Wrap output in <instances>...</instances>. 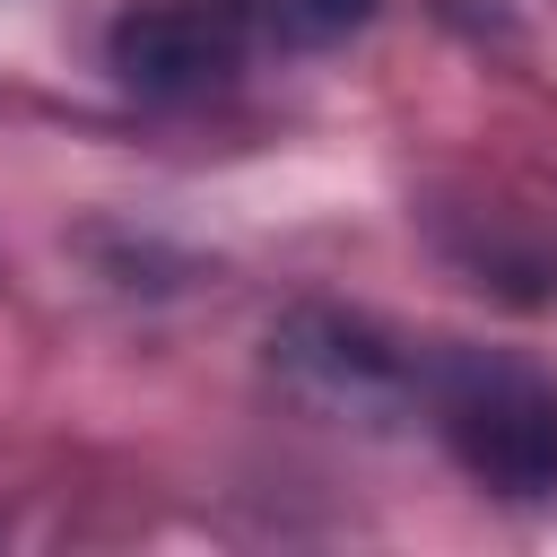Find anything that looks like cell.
Segmentation results:
<instances>
[{
	"instance_id": "obj_1",
	"label": "cell",
	"mask_w": 557,
	"mask_h": 557,
	"mask_svg": "<svg viewBox=\"0 0 557 557\" xmlns=\"http://www.w3.org/2000/svg\"><path fill=\"white\" fill-rule=\"evenodd\" d=\"M418 418L487 496H557V374L505 348H418Z\"/></svg>"
},
{
	"instance_id": "obj_2",
	"label": "cell",
	"mask_w": 557,
	"mask_h": 557,
	"mask_svg": "<svg viewBox=\"0 0 557 557\" xmlns=\"http://www.w3.org/2000/svg\"><path fill=\"white\" fill-rule=\"evenodd\" d=\"M270 374L296 409L339 426H392L418 409V348L339 305H296L270 331Z\"/></svg>"
},
{
	"instance_id": "obj_3",
	"label": "cell",
	"mask_w": 557,
	"mask_h": 557,
	"mask_svg": "<svg viewBox=\"0 0 557 557\" xmlns=\"http://www.w3.org/2000/svg\"><path fill=\"white\" fill-rule=\"evenodd\" d=\"M261 0H148L122 9L104 35V61L131 96L148 104H200L218 87L244 78L252 44H261Z\"/></svg>"
},
{
	"instance_id": "obj_4",
	"label": "cell",
	"mask_w": 557,
	"mask_h": 557,
	"mask_svg": "<svg viewBox=\"0 0 557 557\" xmlns=\"http://www.w3.org/2000/svg\"><path fill=\"white\" fill-rule=\"evenodd\" d=\"M366 17H374V0H261V26L287 35V44H331Z\"/></svg>"
}]
</instances>
